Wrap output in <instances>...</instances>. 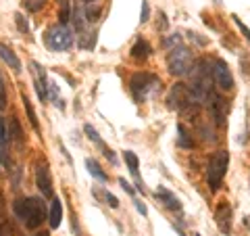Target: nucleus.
Returning a JSON list of instances; mask_svg holds the SVG:
<instances>
[{"instance_id": "f8f14e48", "label": "nucleus", "mask_w": 250, "mask_h": 236, "mask_svg": "<svg viewBox=\"0 0 250 236\" xmlns=\"http://www.w3.org/2000/svg\"><path fill=\"white\" fill-rule=\"evenodd\" d=\"M4 123V138L6 142H17L21 144L23 142V130H21V123L17 121V117H9Z\"/></svg>"}, {"instance_id": "b1692460", "label": "nucleus", "mask_w": 250, "mask_h": 236, "mask_svg": "<svg viewBox=\"0 0 250 236\" xmlns=\"http://www.w3.org/2000/svg\"><path fill=\"white\" fill-rule=\"evenodd\" d=\"M73 23H75V29H83L85 25V15L82 6H75L73 9Z\"/></svg>"}, {"instance_id": "9b49d317", "label": "nucleus", "mask_w": 250, "mask_h": 236, "mask_svg": "<svg viewBox=\"0 0 250 236\" xmlns=\"http://www.w3.org/2000/svg\"><path fill=\"white\" fill-rule=\"evenodd\" d=\"M207 107H208L210 115L215 117V123L217 125H223L225 123V103H223V98L219 96V94L210 92L208 98H207Z\"/></svg>"}, {"instance_id": "6e6552de", "label": "nucleus", "mask_w": 250, "mask_h": 236, "mask_svg": "<svg viewBox=\"0 0 250 236\" xmlns=\"http://www.w3.org/2000/svg\"><path fill=\"white\" fill-rule=\"evenodd\" d=\"M36 186L40 188L42 196L46 199H52L54 196V186H52V178H50V169L46 163H40L36 169Z\"/></svg>"}, {"instance_id": "20e7f679", "label": "nucleus", "mask_w": 250, "mask_h": 236, "mask_svg": "<svg viewBox=\"0 0 250 236\" xmlns=\"http://www.w3.org/2000/svg\"><path fill=\"white\" fill-rule=\"evenodd\" d=\"M228 165H229V153L228 151H217L213 157L208 159L207 165V182L213 190L221 188V182L225 174H228Z\"/></svg>"}, {"instance_id": "39448f33", "label": "nucleus", "mask_w": 250, "mask_h": 236, "mask_svg": "<svg viewBox=\"0 0 250 236\" xmlns=\"http://www.w3.org/2000/svg\"><path fill=\"white\" fill-rule=\"evenodd\" d=\"M167 103H169L171 109H177V111H190L192 109L194 113H196V109L200 105L198 100L194 98L190 86H186V84H175L173 88H171Z\"/></svg>"}, {"instance_id": "dca6fc26", "label": "nucleus", "mask_w": 250, "mask_h": 236, "mask_svg": "<svg viewBox=\"0 0 250 236\" xmlns=\"http://www.w3.org/2000/svg\"><path fill=\"white\" fill-rule=\"evenodd\" d=\"M150 52H152V48L146 40H138L134 46H131V59L134 61H146L150 57Z\"/></svg>"}, {"instance_id": "9d476101", "label": "nucleus", "mask_w": 250, "mask_h": 236, "mask_svg": "<svg viewBox=\"0 0 250 236\" xmlns=\"http://www.w3.org/2000/svg\"><path fill=\"white\" fill-rule=\"evenodd\" d=\"M215 219H217V226L221 232H225V234L231 232V207L228 201H219V205L215 209Z\"/></svg>"}, {"instance_id": "a211bd4d", "label": "nucleus", "mask_w": 250, "mask_h": 236, "mask_svg": "<svg viewBox=\"0 0 250 236\" xmlns=\"http://www.w3.org/2000/svg\"><path fill=\"white\" fill-rule=\"evenodd\" d=\"M177 146H182V148H192L194 146V138L188 134V130L184 128V123H179L177 125Z\"/></svg>"}, {"instance_id": "aec40b11", "label": "nucleus", "mask_w": 250, "mask_h": 236, "mask_svg": "<svg viewBox=\"0 0 250 236\" xmlns=\"http://www.w3.org/2000/svg\"><path fill=\"white\" fill-rule=\"evenodd\" d=\"M23 105H25V111H27V119L31 123V128H34L36 132H40V123H38V117H36V111H34V107H31L29 103V98L23 94Z\"/></svg>"}, {"instance_id": "473e14b6", "label": "nucleus", "mask_w": 250, "mask_h": 236, "mask_svg": "<svg viewBox=\"0 0 250 236\" xmlns=\"http://www.w3.org/2000/svg\"><path fill=\"white\" fill-rule=\"evenodd\" d=\"M136 209H138L142 215H148V209H146V205H144L142 201H136Z\"/></svg>"}, {"instance_id": "1a4fd4ad", "label": "nucleus", "mask_w": 250, "mask_h": 236, "mask_svg": "<svg viewBox=\"0 0 250 236\" xmlns=\"http://www.w3.org/2000/svg\"><path fill=\"white\" fill-rule=\"evenodd\" d=\"M31 75H34L38 96H40V100H46L48 98V82H46V71H44V67H40V63L31 61Z\"/></svg>"}, {"instance_id": "6ab92c4d", "label": "nucleus", "mask_w": 250, "mask_h": 236, "mask_svg": "<svg viewBox=\"0 0 250 236\" xmlns=\"http://www.w3.org/2000/svg\"><path fill=\"white\" fill-rule=\"evenodd\" d=\"M123 159H125V163H127V167H129V171H131V176H134V178H140V174H138V167H140L138 155H136V153H131V151H125V153H123Z\"/></svg>"}, {"instance_id": "a878e982", "label": "nucleus", "mask_w": 250, "mask_h": 236, "mask_svg": "<svg viewBox=\"0 0 250 236\" xmlns=\"http://www.w3.org/2000/svg\"><path fill=\"white\" fill-rule=\"evenodd\" d=\"M15 23H17V29L21 31V34H27V31H29L27 21H25V17H23L21 13H15Z\"/></svg>"}, {"instance_id": "f3484780", "label": "nucleus", "mask_w": 250, "mask_h": 236, "mask_svg": "<svg viewBox=\"0 0 250 236\" xmlns=\"http://www.w3.org/2000/svg\"><path fill=\"white\" fill-rule=\"evenodd\" d=\"M85 167H88V171H90V176H92V178L100 180V182H106V180H108V176L103 171V167L98 165V161H94V159H85Z\"/></svg>"}, {"instance_id": "e433bc0d", "label": "nucleus", "mask_w": 250, "mask_h": 236, "mask_svg": "<svg viewBox=\"0 0 250 236\" xmlns=\"http://www.w3.org/2000/svg\"><path fill=\"white\" fill-rule=\"evenodd\" d=\"M196 236H200V234H196Z\"/></svg>"}, {"instance_id": "4468645a", "label": "nucleus", "mask_w": 250, "mask_h": 236, "mask_svg": "<svg viewBox=\"0 0 250 236\" xmlns=\"http://www.w3.org/2000/svg\"><path fill=\"white\" fill-rule=\"evenodd\" d=\"M62 222V201L59 196H52V203H50V211H48V224L52 230H57Z\"/></svg>"}, {"instance_id": "0eeeda50", "label": "nucleus", "mask_w": 250, "mask_h": 236, "mask_svg": "<svg viewBox=\"0 0 250 236\" xmlns=\"http://www.w3.org/2000/svg\"><path fill=\"white\" fill-rule=\"evenodd\" d=\"M210 80H213L217 84L219 90H231L233 88V75L229 71L228 63H225L223 59H215L213 61V67H210Z\"/></svg>"}, {"instance_id": "ddd939ff", "label": "nucleus", "mask_w": 250, "mask_h": 236, "mask_svg": "<svg viewBox=\"0 0 250 236\" xmlns=\"http://www.w3.org/2000/svg\"><path fill=\"white\" fill-rule=\"evenodd\" d=\"M154 196H156V199H159L167 209H171V211H182V201H179L177 196L169 190V188L159 186V188H156V192H154Z\"/></svg>"}, {"instance_id": "cd10ccee", "label": "nucleus", "mask_w": 250, "mask_h": 236, "mask_svg": "<svg viewBox=\"0 0 250 236\" xmlns=\"http://www.w3.org/2000/svg\"><path fill=\"white\" fill-rule=\"evenodd\" d=\"M148 19H150V6H148L146 0H142V11H140V21L146 23Z\"/></svg>"}, {"instance_id": "72a5a7b5", "label": "nucleus", "mask_w": 250, "mask_h": 236, "mask_svg": "<svg viewBox=\"0 0 250 236\" xmlns=\"http://www.w3.org/2000/svg\"><path fill=\"white\" fill-rule=\"evenodd\" d=\"M167 17H165V13H161V29H167Z\"/></svg>"}, {"instance_id": "c756f323", "label": "nucleus", "mask_w": 250, "mask_h": 236, "mask_svg": "<svg viewBox=\"0 0 250 236\" xmlns=\"http://www.w3.org/2000/svg\"><path fill=\"white\" fill-rule=\"evenodd\" d=\"M231 19H233V21H236V23H238V27H240V31H242V34H244V38H246V40L250 42V29H248V27L244 25V23H242V21H240V19L236 17V15H233V17H231Z\"/></svg>"}, {"instance_id": "c85d7f7f", "label": "nucleus", "mask_w": 250, "mask_h": 236, "mask_svg": "<svg viewBox=\"0 0 250 236\" xmlns=\"http://www.w3.org/2000/svg\"><path fill=\"white\" fill-rule=\"evenodd\" d=\"M163 44H165V46H179V44H182V36H179V34H175V36H171V38H165V40H163Z\"/></svg>"}, {"instance_id": "f257e3e1", "label": "nucleus", "mask_w": 250, "mask_h": 236, "mask_svg": "<svg viewBox=\"0 0 250 236\" xmlns=\"http://www.w3.org/2000/svg\"><path fill=\"white\" fill-rule=\"evenodd\" d=\"M13 211L27 230H36L40 228L46 217V207L40 196H25V199H17L13 203Z\"/></svg>"}, {"instance_id": "7ed1b4c3", "label": "nucleus", "mask_w": 250, "mask_h": 236, "mask_svg": "<svg viewBox=\"0 0 250 236\" xmlns=\"http://www.w3.org/2000/svg\"><path fill=\"white\" fill-rule=\"evenodd\" d=\"M194 65V59H192V52L188 46H173L167 54V67H169V73L171 75H177V77H184L190 73V69Z\"/></svg>"}, {"instance_id": "2f4dec72", "label": "nucleus", "mask_w": 250, "mask_h": 236, "mask_svg": "<svg viewBox=\"0 0 250 236\" xmlns=\"http://www.w3.org/2000/svg\"><path fill=\"white\" fill-rule=\"evenodd\" d=\"M0 236H15V232H13V226H11L9 222H4L2 226H0Z\"/></svg>"}, {"instance_id": "393cba45", "label": "nucleus", "mask_w": 250, "mask_h": 236, "mask_svg": "<svg viewBox=\"0 0 250 236\" xmlns=\"http://www.w3.org/2000/svg\"><path fill=\"white\" fill-rule=\"evenodd\" d=\"M46 2H48V0H25L23 4H25V9H27L29 13H38Z\"/></svg>"}, {"instance_id": "bb28decb", "label": "nucleus", "mask_w": 250, "mask_h": 236, "mask_svg": "<svg viewBox=\"0 0 250 236\" xmlns=\"http://www.w3.org/2000/svg\"><path fill=\"white\" fill-rule=\"evenodd\" d=\"M6 107V86H4V77L0 73V111Z\"/></svg>"}, {"instance_id": "2eb2a0df", "label": "nucleus", "mask_w": 250, "mask_h": 236, "mask_svg": "<svg viewBox=\"0 0 250 236\" xmlns=\"http://www.w3.org/2000/svg\"><path fill=\"white\" fill-rule=\"evenodd\" d=\"M0 59H2L11 69H15V71H19V69H21V61H19V57L13 52V48H9V46L2 44V42H0Z\"/></svg>"}, {"instance_id": "7c9ffc66", "label": "nucleus", "mask_w": 250, "mask_h": 236, "mask_svg": "<svg viewBox=\"0 0 250 236\" xmlns=\"http://www.w3.org/2000/svg\"><path fill=\"white\" fill-rule=\"evenodd\" d=\"M119 186H121V188H123V190L127 192V194H131V196L136 194V190H134V188H131V184H129L125 178H119Z\"/></svg>"}, {"instance_id": "f03ea898", "label": "nucleus", "mask_w": 250, "mask_h": 236, "mask_svg": "<svg viewBox=\"0 0 250 236\" xmlns=\"http://www.w3.org/2000/svg\"><path fill=\"white\" fill-rule=\"evenodd\" d=\"M129 90L134 94V98L138 103H144V100L150 96L152 92L161 90V80L159 75H152V73H146V71H138L131 75L129 80Z\"/></svg>"}, {"instance_id": "423d86ee", "label": "nucleus", "mask_w": 250, "mask_h": 236, "mask_svg": "<svg viewBox=\"0 0 250 236\" xmlns=\"http://www.w3.org/2000/svg\"><path fill=\"white\" fill-rule=\"evenodd\" d=\"M46 44H48L50 50H57V52L69 50L73 46V36L65 25H54L46 34Z\"/></svg>"}, {"instance_id": "c9c22d12", "label": "nucleus", "mask_w": 250, "mask_h": 236, "mask_svg": "<svg viewBox=\"0 0 250 236\" xmlns=\"http://www.w3.org/2000/svg\"><path fill=\"white\" fill-rule=\"evenodd\" d=\"M38 236H48V234H46V232H42V234H38Z\"/></svg>"}, {"instance_id": "4be33fe9", "label": "nucleus", "mask_w": 250, "mask_h": 236, "mask_svg": "<svg viewBox=\"0 0 250 236\" xmlns=\"http://www.w3.org/2000/svg\"><path fill=\"white\" fill-rule=\"evenodd\" d=\"M96 196H103L104 203H106L108 207H113V209L119 207V199H117L113 192H108V190H96Z\"/></svg>"}, {"instance_id": "f704fd0d", "label": "nucleus", "mask_w": 250, "mask_h": 236, "mask_svg": "<svg viewBox=\"0 0 250 236\" xmlns=\"http://www.w3.org/2000/svg\"><path fill=\"white\" fill-rule=\"evenodd\" d=\"M83 2H96V0H83Z\"/></svg>"}, {"instance_id": "412c9836", "label": "nucleus", "mask_w": 250, "mask_h": 236, "mask_svg": "<svg viewBox=\"0 0 250 236\" xmlns=\"http://www.w3.org/2000/svg\"><path fill=\"white\" fill-rule=\"evenodd\" d=\"M83 132H85V134H88V138L92 140V142H94V144H98V146H100V148H103V151H104V148H106V144L103 142V138H100V136H98V132H96V130H94V128H92V125H90V123H85V125H83Z\"/></svg>"}, {"instance_id": "5701e85b", "label": "nucleus", "mask_w": 250, "mask_h": 236, "mask_svg": "<svg viewBox=\"0 0 250 236\" xmlns=\"http://www.w3.org/2000/svg\"><path fill=\"white\" fill-rule=\"evenodd\" d=\"M4 144H6V138H4V123H2V119H0V161H2L4 165H9V157H6Z\"/></svg>"}]
</instances>
